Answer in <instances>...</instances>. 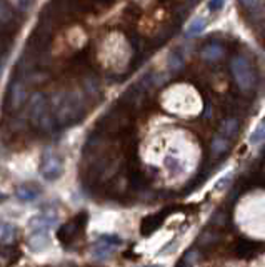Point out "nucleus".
I'll list each match as a JSON object with an SVG mask.
<instances>
[{
    "instance_id": "1",
    "label": "nucleus",
    "mask_w": 265,
    "mask_h": 267,
    "mask_svg": "<svg viewBox=\"0 0 265 267\" xmlns=\"http://www.w3.org/2000/svg\"><path fill=\"white\" fill-rule=\"evenodd\" d=\"M232 74H234L235 80H237L239 87L242 89V90L247 92L254 87L255 75H254V72H252L250 64L247 62L245 57L235 55V57L232 59Z\"/></svg>"
},
{
    "instance_id": "2",
    "label": "nucleus",
    "mask_w": 265,
    "mask_h": 267,
    "mask_svg": "<svg viewBox=\"0 0 265 267\" xmlns=\"http://www.w3.org/2000/svg\"><path fill=\"white\" fill-rule=\"evenodd\" d=\"M64 172V164H62V159L55 154H48V156L44 159V164H42V176L45 177L47 180H55L62 176Z\"/></svg>"
},
{
    "instance_id": "3",
    "label": "nucleus",
    "mask_w": 265,
    "mask_h": 267,
    "mask_svg": "<svg viewBox=\"0 0 265 267\" xmlns=\"http://www.w3.org/2000/svg\"><path fill=\"white\" fill-rule=\"evenodd\" d=\"M57 224V217L52 214H40V216L32 217V221L28 222V229L32 234L35 232H48L54 225Z\"/></svg>"
},
{
    "instance_id": "4",
    "label": "nucleus",
    "mask_w": 265,
    "mask_h": 267,
    "mask_svg": "<svg viewBox=\"0 0 265 267\" xmlns=\"http://www.w3.org/2000/svg\"><path fill=\"white\" fill-rule=\"evenodd\" d=\"M42 194V189L35 184H23L17 189V199L22 202H32Z\"/></svg>"
},
{
    "instance_id": "5",
    "label": "nucleus",
    "mask_w": 265,
    "mask_h": 267,
    "mask_svg": "<svg viewBox=\"0 0 265 267\" xmlns=\"http://www.w3.org/2000/svg\"><path fill=\"white\" fill-rule=\"evenodd\" d=\"M28 245L34 252H40V250H45L48 245H50V237H48V232H35L30 236V241H28Z\"/></svg>"
},
{
    "instance_id": "6",
    "label": "nucleus",
    "mask_w": 265,
    "mask_h": 267,
    "mask_svg": "<svg viewBox=\"0 0 265 267\" xmlns=\"http://www.w3.org/2000/svg\"><path fill=\"white\" fill-rule=\"evenodd\" d=\"M237 131H239V120L237 119H227L225 122H223L222 131H220L219 135L223 137V139H227V140H230L232 137L237 134Z\"/></svg>"
},
{
    "instance_id": "7",
    "label": "nucleus",
    "mask_w": 265,
    "mask_h": 267,
    "mask_svg": "<svg viewBox=\"0 0 265 267\" xmlns=\"http://www.w3.org/2000/svg\"><path fill=\"white\" fill-rule=\"evenodd\" d=\"M223 55V48L219 44H210V45L203 47L202 50V57L207 60H217Z\"/></svg>"
},
{
    "instance_id": "8",
    "label": "nucleus",
    "mask_w": 265,
    "mask_h": 267,
    "mask_svg": "<svg viewBox=\"0 0 265 267\" xmlns=\"http://www.w3.org/2000/svg\"><path fill=\"white\" fill-rule=\"evenodd\" d=\"M264 139H265V120H262V122L254 129V132L248 137V144L259 145L260 142H264Z\"/></svg>"
},
{
    "instance_id": "9",
    "label": "nucleus",
    "mask_w": 265,
    "mask_h": 267,
    "mask_svg": "<svg viewBox=\"0 0 265 267\" xmlns=\"http://www.w3.org/2000/svg\"><path fill=\"white\" fill-rule=\"evenodd\" d=\"M203 29H205V19L197 17L189 23V27H187V35H199Z\"/></svg>"
},
{
    "instance_id": "10",
    "label": "nucleus",
    "mask_w": 265,
    "mask_h": 267,
    "mask_svg": "<svg viewBox=\"0 0 265 267\" xmlns=\"http://www.w3.org/2000/svg\"><path fill=\"white\" fill-rule=\"evenodd\" d=\"M112 250H113V245H109L107 242L104 241L102 244H99L95 249H93V257L104 261V259H107L110 254H112Z\"/></svg>"
},
{
    "instance_id": "11",
    "label": "nucleus",
    "mask_w": 265,
    "mask_h": 267,
    "mask_svg": "<svg viewBox=\"0 0 265 267\" xmlns=\"http://www.w3.org/2000/svg\"><path fill=\"white\" fill-rule=\"evenodd\" d=\"M227 147H229V140L223 139V137L217 135L214 139V142H212V152L215 154V156H220L223 151H227Z\"/></svg>"
},
{
    "instance_id": "12",
    "label": "nucleus",
    "mask_w": 265,
    "mask_h": 267,
    "mask_svg": "<svg viewBox=\"0 0 265 267\" xmlns=\"http://www.w3.org/2000/svg\"><path fill=\"white\" fill-rule=\"evenodd\" d=\"M254 250H255V244L250 241H240V244L237 245L239 256H250Z\"/></svg>"
},
{
    "instance_id": "13",
    "label": "nucleus",
    "mask_w": 265,
    "mask_h": 267,
    "mask_svg": "<svg viewBox=\"0 0 265 267\" xmlns=\"http://www.w3.org/2000/svg\"><path fill=\"white\" fill-rule=\"evenodd\" d=\"M22 99H23V87L20 84H15L12 87V102H14V107H17L22 102Z\"/></svg>"
},
{
    "instance_id": "14",
    "label": "nucleus",
    "mask_w": 265,
    "mask_h": 267,
    "mask_svg": "<svg viewBox=\"0 0 265 267\" xmlns=\"http://www.w3.org/2000/svg\"><path fill=\"white\" fill-rule=\"evenodd\" d=\"M12 236H14V227H12L10 224L0 225V239H2V241H5V239H10Z\"/></svg>"
},
{
    "instance_id": "15",
    "label": "nucleus",
    "mask_w": 265,
    "mask_h": 267,
    "mask_svg": "<svg viewBox=\"0 0 265 267\" xmlns=\"http://www.w3.org/2000/svg\"><path fill=\"white\" fill-rule=\"evenodd\" d=\"M170 62H172V68H180L182 67V64H183V59L182 57H177V54H174L170 55Z\"/></svg>"
},
{
    "instance_id": "16",
    "label": "nucleus",
    "mask_w": 265,
    "mask_h": 267,
    "mask_svg": "<svg viewBox=\"0 0 265 267\" xmlns=\"http://www.w3.org/2000/svg\"><path fill=\"white\" fill-rule=\"evenodd\" d=\"M223 5H225L223 2H209V9H212V10H219V9H222Z\"/></svg>"
},
{
    "instance_id": "17",
    "label": "nucleus",
    "mask_w": 265,
    "mask_h": 267,
    "mask_svg": "<svg viewBox=\"0 0 265 267\" xmlns=\"http://www.w3.org/2000/svg\"><path fill=\"white\" fill-rule=\"evenodd\" d=\"M7 10H5V7H3V3L0 2V20H3V19H7Z\"/></svg>"
},
{
    "instance_id": "18",
    "label": "nucleus",
    "mask_w": 265,
    "mask_h": 267,
    "mask_svg": "<svg viewBox=\"0 0 265 267\" xmlns=\"http://www.w3.org/2000/svg\"><path fill=\"white\" fill-rule=\"evenodd\" d=\"M3 200V196H2V194H0V202H2Z\"/></svg>"
}]
</instances>
